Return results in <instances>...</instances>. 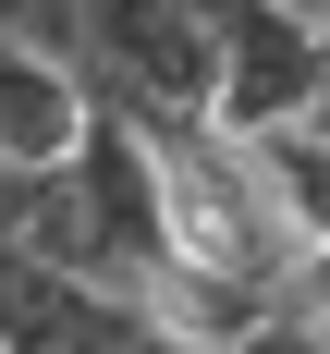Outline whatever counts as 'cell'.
Segmentation results:
<instances>
[{
  "instance_id": "6da1fadb",
  "label": "cell",
  "mask_w": 330,
  "mask_h": 354,
  "mask_svg": "<svg viewBox=\"0 0 330 354\" xmlns=\"http://www.w3.org/2000/svg\"><path fill=\"white\" fill-rule=\"evenodd\" d=\"M208 37H220V98H208V122H220L232 147L306 122V98H318V37H306V12L232 0V12H208Z\"/></svg>"
},
{
  "instance_id": "7a4b0ae2",
  "label": "cell",
  "mask_w": 330,
  "mask_h": 354,
  "mask_svg": "<svg viewBox=\"0 0 330 354\" xmlns=\"http://www.w3.org/2000/svg\"><path fill=\"white\" fill-rule=\"evenodd\" d=\"M73 135H86V98H73L62 62V12H0V171H62Z\"/></svg>"
},
{
  "instance_id": "3957f363",
  "label": "cell",
  "mask_w": 330,
  "mask_h": 354,
  "mask_svg": "<svg viewBox=\"0 0 330 354\" xmlns=\"http://www.w3.org/2000/svg\"><path fill=\"white\" fill-rule=\"evenodd\" d=\"M282 354H330V330H318V342H282Z\"/></svg>"
}]
</instances>
